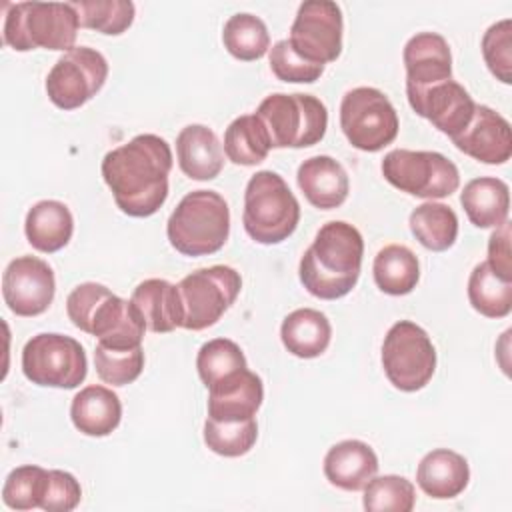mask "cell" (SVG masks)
Listing matches in <instances>:
<instances>
[{
  "instance_id": "6da1fadb",
  "label": "cell",
  "mask_w": 512,
  "mask_h": 512,
  "mask_svg": "<svg viewBox=\"0 0 512 512\" xmlns=\"http://www.w3.org/2000/svg\"><path fill=\"white\" fill-rule=\"evenodd\" d=\"M172 150L156 134H138L110 150L102 160V178L116 206L132 218H148L168 198Z\"/></svg>"
},
{
  "instance_id": "7a4b0ae2",
  "label": "cell",
  "mask_w": 512,
  "mask_h": 512,
  "mask_svg": "<svg viewBox=\"0 0 512 512\" xmlns=\"http://www.w3.org/2000/svg\"><path fill=\"white\" fill-rule=\"evenodd\" d=\"M364 240L356 226L344 220L326 222L300 258L302 286L320 300L344 298L358 282Z\"/></svg>"
},
{
  "instance_id": "3957f363",
  "label": "cell",
  "mask_w": 512,
  "mask_h": 512,
  "mask_svg": "<svg viewBox=\"0 0 512 512\" xmlns=\"http://www.w3.org/2000/svg\"><path fill=\"white\" fill-rule=\"evenodd\" d=\"M230 234V208L214 190L188 192L166 222L170 246L182 256L218 252Z\"/></svg>"
},
{
  "instance_id": "277c9868",
  "label": "cell",
  "mask_w": 512,
  "mask_h": 512,
  "mask_svg": "<svg viewBox=\"0 0 512 512\" xmlns=\"http://www.w3.org/2000/svg\"><path fill=\"white\" fill-rule=\"evenodd\" d=\"M300 222V204L284 178L272 170L256 172L244 190L242 224L258 244H280Z\"/></svg>"
},
{
  "instance_id": "5b68a950",
  "label": "cell",
  "mask_w": 512,
  "mask_h": 512,
  "mask_svg": "<svg viewBox=\"0 0 512 512\" xmlns=\"http://www.w3.org/2000/svg\"><path fill=\"white\" fill-rule=\"evenodd\" d=\"M80 28L72 2H18L10 4L4 18V42L28 52L34 48L72 50Z\"/></svg>"
},
{
  "instance_id": "8992f818",
  "label": "cell",
  "mask_w": 512,
  "mask_h": 512,
  "mask_svg": "<svg viewBox=\"0 0 512 512\" xmlns=\"http://www.w3.org/2000/svg\"><path fill=\"white\" fill-rule=\"evenodd\" d=\"M256 116L262 120L272 148L314 146L328 128V110L312 94H270L260 102Z\"/></svg>"
},
{
  "instance_id": "52a82bcc",
  "label": "cell",
  "mask_w": 512,
  "mask_h": 512,
  "mask_svg": "<svg viewBox=\"0 0 512 512\" xmlns=\"http://www.w3.org/2000/svg\"><path fill=\"white\" fill-rule=\"evenodd\" d=\"M382 174L400 192L438 200L460 186V172L452 160L428 150H390L382 160Z\"/></svg>"
},
{
  "instance_id": "ba28073f",
  "label": "cell",
  "mask_w": 512,
  "mask_h": 512,
  "mask_svg": "<svg viewBox=\"0 0 512 512\" xmlns=\"http://www.w3.org/2000/svg\"><path fill=\"white\" fill-rule=\"evenodd\" d=\"M22 372L36 386L72 390L84 382L88 360L72 336L42 332L24 344Z\"/></svg>"
},
{
  "instance_id": "9c48e42d",
  "label": "cell",
  "mask_w": 512,
  "mask_h": 512,
  "mask_svg": "<svg viewBox=\"0 0 512 512\" xmlns=\"http://www.w3.org/2000/svg\"><path fill=\"white\" fill-rule=\"evenodd\" d=\"M382 368L394 388L422 390L436 370V348L426 330L410 320L392 324L382 342Z\"/></svg>"
},
{
  "instance_id": "30bf717a",
  "label": "cell",
  "mask_w": 512,
  "mask_h": 512,
  "mask_svg": "<svg viewBox=\"0 0 512 512\" xmlns=\"http://www.w3.org/2000/svg\"><path fill=\"white\" fill-rule=\"evenodd\" d=\"M340 128L354 148L378 152L396 140L400 122L384 92L372 86H358L342 98Z\"/></svg>"
},
{
  "instance_id": "8fae6325",
  "label": "cell",
  "mask_w": 512,
  "mask_h": 512,
  "mask_svg": "<svg viewBox=\"0 0 512 512\" xmlns=\"http://www.w3.org/2000/svg\"><path fill=\"white\" fill-rule=\"evenodd\" d=\"M242 288L240 274L224 264L198 268L178 282L182 328L198 332L214 326L236 302Z\"/></svg>"
},
{
  "instance_id": "7c38bea8",
  "label": "cell",
  "mask_w": 512,
  "mask_h": 512,
  "mask_svg": "<svg viewBox=\"0 0 512 512\" xmlns=\"http://www.w3.org/2000/svg\"><path fill=\"white\" fill-rule=\"evenodd\" d=\"M108 78L106 58L88 46L64 52L46 76V94L60 110H76L94 98Z\"/></svg>"
},
{
  "instance_id": "4fadbf2b",
  "label": "cell",
  "mask_w": 512,
  "mask_h": 512,
  "mask_svg": "<svg viewBox=\"0 0 512 512\" xmlns=\"http://www.w3.org/2000/svg\"><path fill=\"white\" fill-rule=\"evenodd\" d=\"M342 10L330 0H306L298 6L290 28V46L314 64L334 62L342 52Z\"/></svg>"
},
{
  "instance_id": "5bb4252c",
  "label": "cell",
  "mask_w": 512,
  "mask_h": 512,
  "mask_svg": "<svg viewBox=\"0 0 512 512\" xmlns=\"http://www.w3.org/2000/svg\"><path fill=\"white\" fill-rule=\"evenodd\" d=\"M56 280L48 262L36 256L14 258L2 274V296L16 316H38L54 300Z\"/></svg>"
},
{
  "instance_id": "9a60e30c",
  "label": "cell",
  "mask_w": 512,
  "mask_h": 512,
  "mask_svg": "<svg viewBox=\"0 0 512 512\" xmlns=\"http://www.w3.org/2000/svg\"><path fill=\"white\" fill-rule=\"evenodd\" d=\"M408 104L418 116L430 120L434 128L450 138L458 136L470 124L476 110V102L468 90L454 80H446L418 94H410Z\"/></svg>"
},
{
  "instance_id": "2e32d148",
  "label": "cell",
  "mask_w": 512,
  "mask_h": 512,
  "mask_svg": "<svg viewBox=\"0 0 512 512\" xmlns=\"http://www.w3.org/2000/svg\"><path fill=\"white\" fill-rule=\"evenodd\" d=\"M402 60L406 68V96L452 80L450 46L436 32H418L412 36L404 46Z\"/></svg>"
},
{
  "instance_id": "e0dca14e",
  "label": "cell",
  "mask_w": 512,
  "mask_h": 512,
  "mask_svg": "<svg viewBox=\"0 0 512 512\" xmlns=\"http://www.w3.org/2000/svg\"><path fill=\"white\" fill-rule=\"evenodd\" d=\"M454 146L484 164H504L512 156V132L508 120L490 106L476 104L470 124L452 138Z\"/></svg>"
},
{
  "instance_id": "ac0fdd59",
  "label": "cell",
  "mask_w": 512,
  "mask_h": 512,
  "mask_svg": "<svg viewBox=\"0 0 512 512\" xmlns=\"http://www.w3.org/2000/svg\"><path fill=\"white\" fill-rule=\"evenodd\" d=\"M264 400L262 378L242 368L208 388V418L240 422L254 418Z\"/></svg>"
},
{
  "instance_id": "d6986e66",
  "label": "cell",
  "mask_w": 512,
  "mask_h": 512,
  "mask_svg": "<svg viewBox=\"0 0 512 512\" xmlns=\"http://www.w3.org/2000/svg\"><path fill=\"white\" fill-rule=\"evenodd\" d=\"M146 322L132 300H124L110 294L96 310L90 334L98 338V344L114 350H130L142 346Z\"/></svg>"
},
{
  "instance_id": "ffe728a7",
  "label": "cell",
  "mask_w": 512,
  "mask_h": 512,
  "mask_svg": "<svg viewBox=\"0 0 512 512\" xmlns=\"http://www.w3.org/2000/svg\"><path fill=\"white\" fill-rule=\"evenodd\" d=\"M378 472V456L362 440H342L324 456L326 480L346 492L362 490Z\"/></svg>"
},
{
  "instance_id": "44dd1931",
  "label": "cell",
  "mask_w": 512,
  "mask_h": 512,
  "mask_svg": "<svg viewBox=\"0 0 512 512\" xmlns=\"http://www.w3.org/2000/svg\"><path fill=\"white\" fill-rule=\"evenodd\" d=\"M298 186L306 200L320 210H332L344 204L350 182L344 166L332 156H312L298 166Z\"/></svg>"
},
{
  "instance_id": "7402d4cb",
  "label": "cell",
  "mask_w": 512,
  "mask_h": 512,
  "mask_svg": "<svg viewBox=\"0 0 512 512\" xmlns=\"http://www.w3.org/2000/svg\"><path fill=\"white\" fill-rule=\"evenodd\" d=\"M180 170L192 180H214L224 166V152L218 136L204 124H188L176 136Z\"/></svg>"
},
{
  "instance_id": "603a6c76",
  "label": "cell",
  "mask_w": 512,
  "mask_h": 512,
  "mask_svg": "<svg viewBox=\"0 0 512 512\" xmlns=\"http://www.w3.org/2000/svg\"><path fill=\"white\" fill-rule=\"evenodd\" d=\"M70 418L78 432L102 438L118 428L122 420V404L116 392L106 386L92 384L72 398Z\"/></svg>"
},
{
  "instance_id": "cb8c5ba5",
  "label": "cell",
  "mask_w": 512,
  "mask_h": 512,
  "mask_svg": "<svg viewBox=\"0 0 512 512\" xmlns=\"http://www.w3.org/2000/svg\"><path fill=\"white\" fill-rule=\"evenodd\" d=\"M470 480V468L462 454L448 450V448H436L428 452L416 470V482L428 494L436 500H450L464 492Z\"/></svg>"
},
{
  "instance_id": "d4e9b609",
  "label": "cell",
  "mask_w": 512,
  "mask_h": 512,
  "mask_svg": "<svg viewBox=\"0 0 512 512\" xmlns=\"http://www.w3.org/2000/svg\"><path fill=\"white\" fill-rule=\"evenodd\" d=\"M150 332L164 334L176 328H182V302L178 284H172L164 278H148L140 282L130 298Z\"/></svg>"
},
{
  "instance_id": "484cf974",
  "label": "cell",
  "mask_w": 512,
  "mask_h": 512,
  "mask_svg": "<svg viewBox=\"0 0 512 512\" xmlns=\"http://www.w3.org/2000/svg\"><path fill=\"white\" fill-rule=\"evenodd\" d=\"M24 232L32 248L52 254L62 250L74 232L70 208L58 200L36 202L24 220Z\"/></svg>"
},
{
  "instance_id": "4316f807",
  "label": "cell",
  "mask_w": 512,
  "mask_h": 512,
  "mask_svg": "<svg viewBox=\"0 0 512 512\" xmlns=\"http://www.w3.org/2000/svg\"><path fill=\"white\" fill-rule=\"evenodd\" d=\"M460 204L476 228H498L510 212L508 184L492 176L474 178L464 186Z\"/></svg>"
},
{
  "instance_id": "83f0119b",
  "label": "cell",
  "mask_w": 512,
  "mask_h": 512,
  "mask_svg": "<svg viewBox=\"0 0 512 512\" xmlns=\"http://www.w3.org/2000/svg\"><path fill=\"white\" fill-rule=\"evenodd\" d=\"M280 338L290 354L306 360L318 358L330 344L332 326L326 314L320 310L298 308L284 318L280 326Z\"/></svg>"
},
{
  "instance_id": "f1b7e54d",
  "label": "cell",
  "mask_w": 512,
  "mask_h": 512,
  "mask_svg": "<svg viewBox=\"0 0 512 512\" xmlns=\"http://www.w3.org/2000/svg\"><path fill=\"white\" fill-rule=\"evenodd\" d=\"M376 286L390 296L410 294L420 280V264L416 254L402 244L384 246L372 264Z\"/></svg>"
},
{
  "instance_id": "f546056e",
  "label": "cell",
  "mask_w": 512,
  "mask_h": 512,
  "mask_svg": "<svg viewBox=\"0 0 512 512\" xmlns=\"http://www.w3.org/2000/svg\"><path fill=\"white\" fill-rule=\"evenodd\" d=\"M410 232L414 238L432 252H444L454 246L458 236L456 212L440 202H424L410 212Z\"/></svg>"
},
{
  "instance_id": "4dcf8cb0",
  "label": "cell",
  "mask_w": 512,
  "mask_h": 512,
  "mask_svg": "<svg viewBox=\"0 0 512 512\" xmlns=\"http://www.w3.org/2000/svg\"><path fill=\"white\" fill-rule=\"evenodd\" d=\"M272 150L270 136L256 114L234 118L224 132V154L238 166H256Z\"/></svg>"
},
{
  "instance_id": "1f68e13d",
  "label": "cell",
  "mask_w": 512,
  "mask_h": 512,
  "mask_svg": "<svg viewBox=\"0 0 512 512\" xmlns=\"http://www.w3.org/2000/svg\"><path fill=\"white\" fill-rule=\"evenodd\" d=\"M468 300L482 316L504 318L512 310V282L502 280L488 262H480L468 278Z\"/></svg>"
},
{
  "instance_id": "d6a6232c",
  "label": "cell",
  "mask_w": 512,
  "mask_h": 512,
  "mask_svg": "<svg viewBox=\"0 0 512 512\" xmlns=\"http://www.w3.org/2000/svg\"><path fill=\"white\" fill-rule=\"evenodd\" d=\"M224 48L242 62H252L262 58L270 48V34L266 24L248 12L234 14L226 20L222 30Z\"/></svg>"
},
{
  "instance_id": "836d02e7",
  "label": "cell",
  "mask_w": 512,
  "mask_h": 512,
  "mask_svg": "<svg viewBox=\"0 0 512 512\" xmlns=\"http://www.w3.org/2000/svg\"><path fill=\"white\" fill-rule=\"evenodd\" d=\"M82 28L96 30L106 36H118L126 32L132 22L136 8L130 0H80L72 2Z\"/></svg>"
},
{
  "instance_id": "e575fe53",
  "label": "cell",
  "mask_w": 512,
  "mask_h": 512,
  "mask_svg": "<svg viewBox=\"0 0 512 512\" xmlns=\"http://www.w3.org/2000/svg\"><path fill=\"white\" fill-rule=\"evenodd\" d=\"M258 438L256 418L240 422H218L206 418L204 422V444L218 456L238 458L252 450Z\"/></svg>"
},
{
  "instance_id": "d590c367",
  "label": "cell",
  "mask_w": 512,
  "mask_h": 512,
  "mask_svg": "<svg viewBox=\"0 0 512 512\" xmlns=\"http://www.w3.org/2000/svg\"><path fill=\"white\" fill-rule=\"evenodd\" d=\"M362 490V504L368 512H410L416 504L414 484L404 476H374Z\"/></svg>"
},
{
  "instance_id": "8d00e7d4",
  "label": "cell",
  "mask_w": 512,
  "mask_h": 512,
  "mask_svg": "<svg viewBox=\"0 0 512 512\" xmlns=\"http://www.w3.org/2000/svg\"><path fill=\"white\" fill-rule=\"evenodd\" d=\"M248 368L242 348L228 338H214L200 346L196 356V370L206 388L222 378Z\"/></svg>"
},
{
  "instance_id": "74e56055",
  "label": "cell",
  "mask_w": 512,
  "mask_h": 512,
  "mask_svg": "<svg viewBox=\"0 0 512 512\" xmlns=\"http://www.w3.org/2000/svg\"><path fill=\"white\" fill-rule=\"evenodd\" d=\"M46 478L48 470L24 464L14 468L2 486V500L12 510H32L40 508L42 496L46 490Z\"/></svg>"
},
{
  "instance_id": "f35d334b",
  "label": "cell",
  "mask_w": 512,
  "mask_h": 512,
  "mask_svg": "<svg viewBox=\"0 0 512 512\" xmlns=\"http://www.w3.org/2000/svg\"><path fill=\"white\" fill-rule=\"evenodd\" d=\"M94 366L102 382L112 386H126L132 384L142 374L144 350L142 346L130 350H114L96 344Z\"/></svg>"
},
{
  "instance_id": "ab89813d",
  "label": "cell",
  "mask_w": 512,
  "mask_h": 512,
  "mask_svg": "<svg viewBox=\"0 0 512 512\" xmlns=\"http://www.w3.org/2000/svg\"><path fill=\"white\" fill-rule=\"evenodd\" d=\"M482 56L488 70L504 84L512 82V20L492 24L482 38Z\"/></svg>"
},
{
  "instance_id": "60d3db41",
  "label": "cell",
  "mask_w": 512,
  "mask_h": 512,
  "mask_svg": "<svg viewBox=\"0 0 512 512\" xmlns=\"http://www.w3.org/2000/svg\"><path fill=\"white\" fill-rule=\"evenodd\" d=\"M270 70L282 82L312 84L322 76L324 66L308 62L306 58L296 54L288 40H278L270 48Z\"/></svg>"
},
{
  "instance_id": "b9f144b4",
  "label": "cell",
  "mask_w": 512,
  "mask_h": 512,
  "mask_svg": "<svg viewBox=\"0 0 512 512\" xmlns=\"http://www.w3.org/2000/svg\"><path fill=\"white\" fill-rule=\"evenodd\" d=\"M110 294H114V292L98 282L78 284L66 298V312H68V318L72 320V324L76 328H80L82 332L90 334L92 318H94L96 310L100 308V304Z\"/></svg>"
},
{
  "instance_id": "7bdbcfd3",
  "label": "cell",
  "mask_w": 512,
  "mask_h": 512,
  "mask_svg": "<svg viewBox=\"0 0 512 512\" xmlns=\"http://www.w3.org/2000/svg\"><path fill=\"white\" fill-rule=\"evenodd\" d=\"M80 482L64 470H48L46 490L40 508L46 512H70L80 504Z\"/></svg>"
},
{
  "instance_id": "ee69618b",
  "label": "cell",
  "mask_w": 512,
  "mask_h": 512,
  "mask_svg": "<svg viewBox=\"0 0 512 512\" xmlns=\"http://www.w3.org/2000/svg\"><path fill=\"white\" fill-rule=\"evenodd\" d=\"M490 268L502 278L512 282V256H510V222H502L488 238Z\"/></svg>"
}]
</instances>
